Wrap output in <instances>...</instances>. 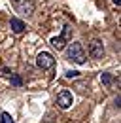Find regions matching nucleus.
Instances as JSON below:
<instances>
[{"instance_id": "8", "label": "nucleus", "mask_w": 121, "mask_h": 123, "mask_svg": "<svg viewBox=\"0 0 121 123\" xmlns=\"http://www.w3.org/2000/svg\"><path fill=\"white\" fill-rule=\"evenodd\" d=\"M100 81H102V83H104L106 87H110V85H112V83H114V76H112V74H100Z\"/></svg>"}, {"instance_id": "5", "label": "nucleus", "mask_w": 121, "mask_h": 123, "mask_svg": "<svg viewBox=\"0 0 121 123\" xmlns=\"http://www.w3.org/2000/svg\"><path fill=\"white\" fill-rule=\"evenodd\" d=\"M10 27H12V31L15 34H21V32L25 31V23L21 21V19H17V17H12V21H10Z\"/></svg>"}, {"instance_id": "1", "label": "nucleus", "mask_w": 121, "mask_h": 123, "mask_svg": "<svg viewBox=\"0 0 121 123\" xmlns=\"http://www.w3.org/2000/svg\"><path fill=\"white\" fill-rule=\"evenodd\" d=\"M68 59H72L76 64H83V62H85L87 55H85L83 46H81L79 42H72V44L68 46Z\"/></svg>"}, {"instance_id": "2", "label": "nucleus", "mask_w": 121, "mask_h": 123, "mask_svg": "<svg viewBox=\"0 0 121 123\" xmlns=\"http://www.w3.org/2000/svg\"><path fill=\"white\" fill-rule=\"evenodd\" d=\"M36 64H38V68H42V70H49V68L55 66V59H53L51 53L42 51V53H38V57H36Z\"/></svg>"}, {"instance_id": "12", "label": "nucleus", "mask_w": 121, "mask_h": 123, "mask_svg": "<svg viewBox=\"0 0 121 123\" xmlns=\"http://www.w3.org/2000/svg\"><path fill=\"white\" fill-rule=\"evenodd\" d=\"M114 4H115V6H121V0H114Z\"/></svg>"}, {"instance_id": "3", "label": "nucleus", "mask_w": 121, "mask_h": 123, "mask_svg": "<svg viewBox=\"0 0 121 123\" xmlns=\"http://www.w3.org/2000/svg\"><path fill=\"white\" fill-rule=\"evenodd\" d=\"M89 55L93 59H102V55H104V46H102L100 40H93L89 44Z\"/></svg>"}, {"instance_id": "4", "label": "nucleus", "mask_w": 121, "mask_h": 123, "mask_svg": "<svg viewBox=\"0 0 121 123\" xmlns=\"http://www.w3.org/2000/svg\"><path fill=\"white\" fill-rule=\"evenodd\" d=\"M57 104H59V108H62V110H66V108L72 106V93L70 91H60L59 95H57Z\"/></svg>"}, {"instance_id": "9", "label": "nucleus", "mask_w": 121, "mask_h": 123, "mask_svg": "<svg viewBox=\"0 0 121 123\" xmlns=\"http://www.w3.org/2000/svg\"><path fill=\"white\" fill-rule=\"evenodd\" d=\"M0 123H13V119H12V116H10L8 112H4V114H2V119H0Z\"/></svg>"}, {"instance_id": "7", "label": "nucleus", "mask_w": 121, "mask_h": 123, "mask_svg": "<svg viewBox=\"0 0 121 123\" xmlns=\"http://www.w3.org/2000/svg\"><path fill=\"white\" fill-rule=\"evenodd\" d=\"M17 6H19V10H21L25 15H32V12H34V4H32V2H25V4L19 2Z\"/></svg>"}, {"instance_id": "11", "label": "nucleus", "mask_w": 121, "mask_h": 123, "mask_svg": "<svg viewBox=\"0 0 121 123\" xmlns=\"http://www.w3.org/2000/svg\"><path fill=\"white\" fill-rule=\"evenodd\" d=\"M12 83H13V85H17V87H19V85H21V78L17 76V74H13V76H12Z\"/></svg>"}, {"instance_id": "13", "label": "nucleus", "mask_w": 121, "mask_h": 123, "mask_svg": "<svg viewBox=\"0 0 121 123\" xmlns=\"http://www.w3.org/2000/svg\"><path fill=\"white\" fill-rule=\"evenodd\" d=\"M12 2H13V4H19V2H23V0H12Z\"/></svg>"}, {"instance_id": "10", "label": "nucleus", "mask_w": 121, "mask_h": 123, "mask_svg": "<svg viewBox=\"0 0 121 123\" xmlns=\"http://www.w3.org/2000/svg\"><path fill=\"white\" fill-rule=\"evenodd\" d=\"M78 76H79L78 70H68V72H66V78H70V80H72V78H78Z\"/></svg>"}, {"instance_id": "6", "label": "nucleus", "mask_w": 121, "mask_h": 123, "mask_svg": "<svg viewBox=\"0 0 121 123\" xmlns=\"http://www.w3.org/2000/svg\"><path fill=\"white\" fill-rule=\"evenodd\" d=\"M51 46L55 47L57 51L64 49V46H66V40H64V36H55V38H51Z\"/></svg>"}]
</instances>
